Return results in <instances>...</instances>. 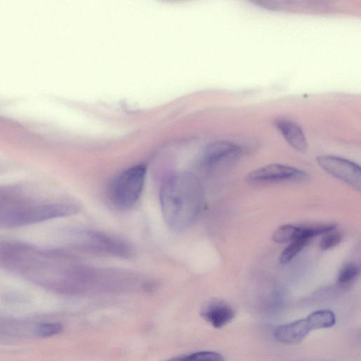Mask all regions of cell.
I'll return each mask as SVG.
<instances>
[{"label":"cell","instance_id":"7a4b0ae2","mask_svg":"<svg viewBox=\"0 0 361 361\" xmlns=\"http://www.w3.org/2000/svg\"><path fill=\"white\" fill-rule=\"evenodd\" d=\"M146 173L145 165L137 164L116 176L110 184L109 195L116 207L128 209L137 202L143 190Z\"/></svg>","mask_w":361,"mask_h":361},{"label":"cell","instance_id":"277c9868","mask_svg":"<svg viewBox=\"0 0 361 361\" xmlns=\"http://www.w3.org/2000/svg\"><path fill=\"white\" fill-rule=\"evenodd\" d=\"M78 212V208L73 204L61 203L39 204L11 212L7 216L6 221L12 226H22L71 216Z\"/></svg>","mask_w":361,"mask_h":361},{"label":"cell","instance_id":"8992f818","mask_svg":"<svg viewBox=\"0 0 361 361\" xmlns=\"http://www.w3.org/2000/svg\"><path fill=\"white\" fill-rule=\"evenodd\" d=\"M80 245L90 251L118 257H128L130 250L123 242L94 231H84L79 233Z\"/></svg>","mask_w":361,"mask_h":361},{"label":"cell","instance_id":"9a60e30c","mask_svg":"<svg viewBox=\"0 0 361 361\" xmlns=\"http://www.w3.org/2000/svg\"><path fill=\"white\" fill-rule=\"evenodd\" d=\"M62 330L63 325L59 322H43L36 326L35 333L39 337L47 338L56 335Z\"/></svg>","mask_w":361,"mask_h":361},{"label":"cell","instance_id":"5bb4252c","mask_svg":"<svg viewBox=\"0 0 361 361\" xmlns=\"http://www.w3.org/2000/svg\"><path fill=\"white\" fill-rule=\"evenodd\" d=\"M360 273L358 267L353 263L345 264L338 271L337 282L341 285L353 281Z\"/></svg>","mask_w":361,"mask_h":361},{"label":"cell","instance_id":"6da1fadb","mask_svg":"<svg viewBox=\"0 0 361 361\" xmlns=\"http://www.w3.org/2000/svg\"><path fill=\"white\" fill-rule=\"evenodd\" d=\"M203 198L201 183L190 173L173 175L160 190V205L164 219L170 228L182 231L197 217Z\"/></svg>","mask_w":361,"mask_h":361},{"label":"cell","instance_id":"9c48e42d","mask_svg":"<svg viewBox=\"0 0 361 361\" xmlns=\"http://www.w3.org/2000/svg\"><path fill=\"white\" fill-rule=\"evenodd\" d=\"M242 153L241 148L229 141H216L209 144L204 149L203 159L208 166L238 159Z\"/></svg>","mask_w":361,"mask_h":361},{"label":"cell","instance_id":"5b68a950","mask_svg":"<svg viewBox=\"0 0 361 361\" xmlns=\"http://www.w3.org/2000/svg\"><path fill=\"white\" fill-rule=\"evenodd\" d=\"M319 165L328 173L358 191L361 189L360 166L348 159L332 155L317 158Z\"/></svg>","mask_w":361,"mask_h":361},{"label":"cell","instance_id":"8fae6325","mask_svg":"<svg viewBox=\"0 0 361 361\" xmlns=\"http://www.w3.org/2000/svg\"><path fill=\"white\" fill-rule=\"evenodd\" d=\"M300 238L311 240L305 226H298L292 224H285L279 227L272 235L273 240L277 243H290Z\"/></svg>","mask_w":361,"mask_h":361},{"label":"cell","instance_id":"52a82bcc","mask_svg":"<svg viewBox=\"0 0 361 361\" xmlns=\"http://www.w3.org/2000/svg\"><path fill=\"white\" fill-rule=\"evenodd\" d=\"M307 175L304 171L287 165L271 164L252 171L247 176L251 183H267L283 180H304Z\"/></svg>","mask_w":361,"mask_h":361},{"label":"cell","instance_id":"2e32d148","mask_svg":"<svg viewBox=\"0 0 361 361\" xmlns=\"http://www.w3.org/2000/svg\"><path fill=\"white\" fill-rule=\"evenodd\" d=\"M341 239V234L336 231L335 229L332 230L323 235L319 243V247L322 250L331 249L338 245Z\"/></svg>","mask_w":361,"mask_h":361},{"label":"cell","instance_id":"3957f363","mask_svg":"<svg viewBox=\"0 0 361 361\" xmlns=\"http://www.w3.org/2000/svg\"><path fill=\"white\" fill-rule=\"evenodd\" d=\"M336 323V316L329 310H319L302 318L277 326L274 338L283 344H297L303 341L310 331L326 329Z\"/></svg>","mask_w":361,"mask_h":361},{"label":"cell","instance_id":"7c38bea8","mask_svg":"<svg viewBox=\"0 0 361 361\" xmlns=\"http://www.w3.org/2000/svg\"><path fill=\"white\" fill-rule=\"evenodd\" d=\"M310 240L305 238H300L290 242L280 255V263L284 264L290 262L307 245Z\"/></svg>","mask_w":361,"mask_h":361},{"label":"cell","instance_id":"30bf717a","mask_svg":"<svg viewBox=\"0 0 361 361\" xmlns=\"http://www.w3.org/2000/svg\"><path fill=\"white\" fill-rule=\"evenodd\" d=\"M274 125L290 147L300 152L307 150V139L300 125L283 118L276 119Z\"/></svg>","mask_w":361,"mask_h":361},{"label":"cell","instance_id":"ba28073f","mask_svg":"<svg viewBox=\"0 0 361 361\" xmlns=\"http://www.w3.org/2000/svg\"><path fill=\"white\" fill-rule=\"evenodd\" d=\"M235 315V310L221 300L214 299L209 301L201 310L203 319L216 329L227 325L233 319Z\"/></svg>","mask_w":361,"mask_h":361},{"label":"cell","instance_id":"4fadbf2b","mask_svg":"<svg viewBox=\"0 0 361 361\" xmlns=\"http://www.w3.org/2000/svg\"><path fill=\"white\" fill-rule=\"evenodd\" d=\"M166 361H224L222 356L213 351H201L188 355H183Z\"/></svg>","mask_w":361,"mask_h":361}]
</instances>
